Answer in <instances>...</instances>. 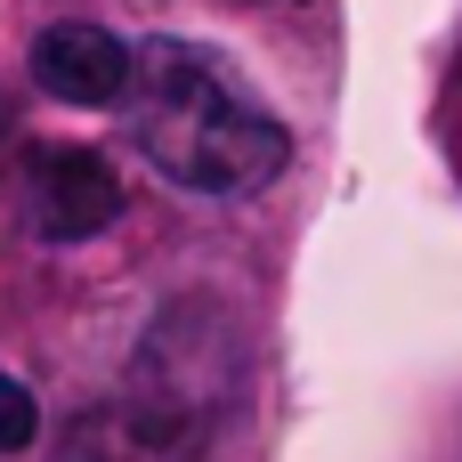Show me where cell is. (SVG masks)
<instances>
[{
    "label": "cell",
    "mask_w": 462,
    "mask_h": 462,
    "mask_svg": "<svg viewBox=\"0 0 462 462\" xmlns=\"http://www.w3.org/2000/svg\"><path fill=\"white\" fill-rule=\"evenodd\" d=\"M41 439V406H32V390L0 365V455H24Z\"/></svg>",
    "instance_id": "cell-5"
},
{
    "label": "cell",
    "mask_w": 462,
    "mask_h": 462,
    "mask_svg": "<svg viewBox=\"0 0 462 462\" xmlns=\"http://www.w3.org/2000/svg\"><path fill=\"white\" fill-rule=\"evenodd\" d=\"M114 106H122L130 146L146 154V171H162L171 187H187L203 203L260 195L292 154L284 122L227 73V57H211L195 41L130 49V81H122Z\"/></svg>",
    "instance_id": "cell-1"
},
{
    "label": "cell",
    "mask_w": 462,
    "mask_h": 462,
    "mask_svg": "<svg viewBox=\"0 0 462 462\" xmlns=\"http://www.w3.org/2000/svg\"><path fill=\"white\" fill-rule=\"evenodd\" d=\"M24 73H32L41 97H57V106H114L122 81H130V41H114L106 24L65 16V24H49V32L32 41V65H24Z\"/></svg>",
    "instance_id": "cell-4"
},
{
    "label": "cell",
    "mask_w": 462,
    "mask_h": 462,
    "mask_svg": "<svg viewBox=\"0 0 462 462\" xmlns=\"http://www.w3.org/2000/svg\"><path fill=\"white\" fill-rule=\"evenodd\" d=\"M114 211H122V187L106 171V154H89V146H41L24 162V227L41 244H81V236L114 227Z\"/></svg>",
    "instance_id": "cell-3"
},
{
    "label": "cell",
    "mask_w": 462,
    "mask_h": 462,
    "mask_svg": "<svg viewBox=\"0 0 462 462\" xmlns=\"http://www.w3.org/2000/svg\"><path fill=\"white\" fill-rule=\"evenodd\" d=\"M244 390V349L211 300H171L114 398L89 414V462H203Z\"/></svg>",
    "instance_id": "cell-2"
}]
</instances>
